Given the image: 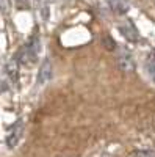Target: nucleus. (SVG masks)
<instances>
[{
  "mask_svg": "<svg viewBox=\"0 0 155 157\" xmlns=\"http://www.w3.org/2000/svg\"><path fill=\"white\" fill-rule=\"evenodd\" d=\"M38 54H39V41H38V38H33L28 44L19 49L14 58L19 61V64H31L36 61Z\"/></svg>",
  "mask_w": 155,
  "mask_h": 157,
  "instance_id": "f257e3e1",
  "label": "nucleus"
},
{
  "mask_svg": "<svg viewBox=\"0 0 155 157\" xmlns=\"http://www.w3.org/2000/svg\"><path fill=\"white\" fill-rule=\"evenodd\" d=\"M119 33L130 43H136L139 39V33H138L136 27L133 25V22H130V21H125L119 25Z\"/></svg>",
  "mask_w": 155,
  "mask_h": 157,
  "instance_id": "f03ea898",
  "label": "nucleus"
},
{
  "mask_svg": "<svg viewBox=\"0 0 155 157\" xmlns=\"http://www.w3.org/2000/svg\"><path fill=\"white\" fill-rule=\"evenodd\" d=\"M22 130H24V124H22L20 121H17L14 126L11 127L9 134H8V137H6V146H8V148H14L17 143H19V140H20V137H22Z\"/></svg>",
  "mask_w": 155,
  "mask_h": 157,
  "instance_id": "7ed1b4c3",
  "label": "nucleus"
},
{
  "mask_svg": "<svg viewBox=\"0 0 155 157\" xmlns=\"http://www.w3.org/2000/svg\"><path fill=\"white\" fill-rule=\"evenodd\" d=\"M118 64L124 71H133L135 69V60L132 58L130 52H127V50H122L118 55Z\"/></svg>",
  "mask_w": 155,
  "mask_h": 157,
  "instance_id": "20e7f679",
  "label": "nucleus"
},
{
  "mask_svg": "<svg viewBox=\"0 0 155 157\" xmlns=\"http://www.w3.org/2000/svg\"><path fill=\"white\" fill-rule=\"evenodd\" d=\"M50 78H52V63L50 60H44L39 68V72H38V83H47Z\"/></svg>",
  "mask_w": 155,
  "mask_h": 157,
  "instance_id": "39448f33",
  "label": "nucleus"
},
{
  "mask_svg": "<svg viewBox=\"0 0 155 157\" xmlns=\"http://www.w3.org/2000/svg\"><path fill=\"white\" fill-rule=\"evenodd\" d=\"M108 5L114 13H118V14H124V13H127V10H128L127 0H108Z\"/></svg>",
  "mask_w": 155,
  "mask_h": 157,
  "instance_id": "423d86ee",
  "label": "nucleus"
},
{
  "mask_svg": "<svg viewBox=\"0 0 155 157\" xmlns=\"http://www.w3.org/2000/svg\"><path fill=\"white\" fill-rule=\"evenodd\" d=\"M19 61L16 60V58H13L8 64H6V72H8V75L11 77V80H16L17 78V69H19Z\"/></svg>",
  "mask_w": 155,
  "mask_h": 157,
  "instance_id": "0eeeda50",
  "label": "nucleus"
},
{
  "mask_svg": "<svg viewBox=\"0 0 155 157\" xmlns=\"http://www.w3.org/2000/svg\"><path fill=\"white\" fill-rule=\"evenodd\" d=\"M146 68H147L150 77L153 78V82H155V52H150V54L147 55V58H146Z\"/></svg>",
  "mask_w": 155,
  "mask_h": 157,
  "instance_id": "6e6552de",
  "label": "nucleus"
},
{
  "mask_svg": "<svg viewBox=\"0 0 155 157\" xmlns=\"http://www.w3.org/2000/svg\"><path fill=\"white\" fill-rule=\"evenodd\" d=\"M103 46H105V49H108V50H114L116 49V43L113 41V38H110V36L103 38Z\"/></svg>",
  "mask_w": 155,
  "mask_h": 157,
  "instance_id": "1a4fd4ad",
  "label": "nucleus"
},
{
  "mask_svg": "<svg viewBox=\"0 0 155 157\" xmlns=\"http://www.w3.org/2000/svg\"><path fill=\"white\" fill-rule=\"evenodd\" d=\"M135 157H155V151H135L133 152Z\"/></svg>",
  "mask_w": 155,
  "mask_h": 157,
  "instance_id": "9d476101",
  "label": "nucleus"
},
{
  "mask_svg": "<svg viewBox=\"0 0 155 157\" xmlns=\"http://www.w3.org/2000/svg\"><path fill=\"white\" fill-rule=\"evenodd\" d=\"M0 8H2V11H8L9 10V0H0Z\"/></svg>",
  "mask_w": 155,
  "mask_h": 157,
  "instance_id": "9b49d317",
  "label": "nucleus"
}]
</instances>
